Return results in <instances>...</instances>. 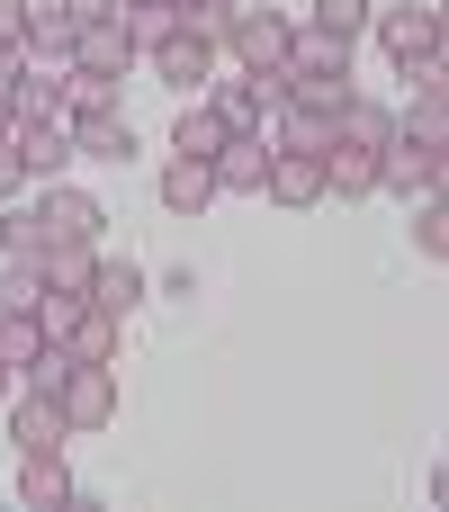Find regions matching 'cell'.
<instances>
[{
	"instance_id": "obj_1",
	"label": "cell",
	"mask_w": 449,
	"mask_h": 512,
	"mask_svg": "<svg viewBox=\"0 0 449 512\" xmlns=\"http://www.w3.org/2000/svg\"><path fill=\"white\" fill-rule=\"evenodd\" d=\"M207 27H216V45H234V63H243V72H279V63H288V36H297V18H288V9H270V0L216 9Z\"/></svg>"
},
{
	"instance_id": "obj_2",
	"label": "cell",
	"mask_w": 449,
	"mask_h": 512,
	"mask_svg": "<svg viewBox=\"0 0 449 512\" xmlns=\"http://www.w3.org/2000/svg\"><path fill=\"white\" fill-rule=\"evenodd\" d=\"M45 396L63 405L72 432H99V423L117 414V360H63V378H54Z\"/></svg>"
},
{
	"instance_id": "obj_3",
	"label": "cell",
	"mask_w": 449,
	"mask_h": 512,
	"mask_svg": "<svg viewBox=\"0 0 449 512\" xmlns=\"http://www.w3.org/2000/svg\"><path fill=\"white\" fill-rule=\"evenodd\" d=\"M144 54H153V72H162L171 90H189V99L216 81V27H207V18L171 27V36H162V45H144Z\"/></svg>"
},
{
	"instance_id": "obj_4",
	"label": "cell",
	"mask_w": 449,
	"mask_h": 512,
	"mask_svg": "<svg viewBox=\"0 0 449 512\" xmlns=\"http://www.w3.org/2000/svg\"><path fill=\"white\" fill-rule=\"evenodd\" d=\"M27 207L45 225V243H99V225H108V207L90 189H72V180H45V198H27Z\"/></svg>"
},
{
	"instance_id": "obj_5",
	"label": "cell",
	"mask_w": 449,
	"mask_h": 512,
	"mask_svg": "<svg viewBox=\"0 0 449 512\" xmlns=\"http://www.w3.org/2000/svg\"><path fill=\"white\" fill-rule=\"evenodd\" d=\"M63 126H72V153H81V162H126V153H135V117H126L117 99H108V108H81V117H63Z\"/></svg>"
},
{
	"instance_id": "obj_6",
	"label": "cell",
	"mask_w": 449,
	"mask_h": 512,
	"mask_svg": "<svg viewBox=\"0 0 449 512\" xmlns=\"http://www.w3.org/2000/svg\"><path fill=\"white\" fill-rule=\"evenodd\" d=\"M441 153L449 144H414V135H396L387 153H378V189H423V198H441Z\"/></svg>"
},
{
	"instance_id": "obj_7",
	"label": "cell",
	"mask_w": 449,
	"mask_h": 512,
	"mask_svg": "<svg viewBox=\"0 0 449 512\" xmlns=\"http://www.w3.org/2000/svg\"><path fill=\"white\" fill-rule=\"evenodd\" d=\"M9 441H18V459H27V450H63L72 423H63V405H54L45 387H27V396H9Z\"/></svg>"
},
{
	"instance_id": "obj_8",
	"label": "cell",
	"mask_w": 449,
	"mask_h": 512,
	"mask_svg": "<svg viewBox=\"0 0 449 512\" xmlns=\"http://www.w3.org/2000/svg\"><path fill=\"white\" fill-rule=\"evenodd\" d=\"M378 36H387L396 63H432L441 54V9H414V0L405 9H378Z\"/></svg>"
},
{
	"instance_id": "obj_9",
	"label": "cell",
	"mask_w": 449,
	"mask_h": 512,
	"mask_svg": "<svg viewBox=\"0 0 449 512\" xmlns=\"http://www.w3.org/2000/svg\"><path fill=\"white\" fill-rule=\"evenodd\" d=\"M72 63H81V72H108V81H126V63H135V36H126V18H90V27H72Z\"/></svg>"
},
{
	"instance_id": "obj_10",
	"label": "cell",
	"mask_w": 449,
	"mask_h": 512,
	"mask_svg": "<svg viewBox=\"0 0 449 512\" xmlns=\"http://www.w3.org/2000/svg\"><path fill=\"white\" fill-rule=\"evenodd\" d=\"M198 99H207V108H216V117L234 126V135H270V108H279V99H270V90H261L252 72H243V81H207Z\"/></svg>"
},
{
	"instance_id": "obj_11",
	"label": "cell",
	"mask_w": 449,
	"mask_h": 512,
	"mask_svg": "<svg viewBox=\"0 0 449 512\" xmlns=\"http://www.w3.org/2000/svg\"><path fill=\"white\" fill-rule=\"evenodd\" d=\"M9 135H18V162H27L36 180H63V171L81 162V153H72V126H63V117H45V126H9Z\"/></svg>"
},
{
	"instance_id": "obj_12",
	"label": "cell",
	"mask_w": 449,
	"mask_h": 512,
	"mask_svg": "<svg viewBox=\"0 0 449 512\" xmlns=\"http://www.w3.org/2000/svg\"><path fill=\"white\" fill-rule=\"evenodd\" d=\"M261 198H279V207H315V198H324V153H270Z\"/></svg>"
},
{
	"instance_id": "obj_13",
	"label": "cell",
	"mask_w": 449,
	"mask_h": 512,
	"mask_svg": "<svg viewBox=\"0 0 449 512\" xmlns=\"http://www.w3.org/2000/svg\"><path fill=\"white\" fill-rule=\"evenodd\" d=\"M54 342H63V351H72V360H117V315H108V306H90V297H81V306H72V315H63V324H54Z\"/></svg>"
},
{
	"instance_id": "obj_14",
	"label": "cell",
	"mask_w": 449,
	"mask_h": 512,
	"mask_svg": "<svg viewBox=\"0 0 449 512\" xmlns=\"http://www.w3.org/2000/svg\"><path fill=\"white\" fill-rule=\"evenodd\" d=\"M225 135H234V126H225L207 99H189V108L171 117V153H180V162H216V153H225Z\"/></svg>"
},
{
	"instance_id": "obj_15",
	"label": "cell",
	"mask_w": 449,
	"mask_h": 512,
	"mask_svg": "<svg viewBox=\"0 0 449 512\" xmlns=\"http://www.w3.org/2000/svg\"><path fill=\"white\" fill-rule=\"evenodd\" d=\"M270 153H279L270 135H225V153H216L207 171H216V189H261V180H270Z\"/></svg>"
},
{
	"instance_id": "obj_16",
	"label": "cell",
	"mask_w": 449,
	"mask_h": 512,
	"mask_svg": "<svg viewBox=\"0 0 449 512\" xmlns=\"http://www.w3.org/2000/svg\"><path fill=\"white\" fill-rule=\"evenodd\" d=\"M90 270H99V243H45L36 252V279L54 297H90Z\"/></svg>"
},
{
	"instance_id": "obj_17",
	"label": "cell",
	"mask_w": 449,
	"mask_h": 512,
	"mask_svg": "<svg viewBox=\"0 0 449 512\" xmlns=\"http://www.w3.org/2000/svg\"><path fill=\"white\" fill-rule=\"evenodd\" d=\"M333 135H342V144H369V153H387V144H396V108L351 90V99H342V117H333Z\"/></svg>"
},
{
	"instance_id": "obj_18",
	"label": "cell",
	"mask_w": 449,
	"mask_h": 512,
	"mask_svg": "<svg viewBox=\"0 0 449 512\" xmlns=\"http://www.w3.org/2000/svg\"><path fill=\"white\" fill-rule=\"evenodd\" d=\"M288 72H351V36H333V27H297L288 36Z\"/></svg>"
},
{
	"instance_id": "obj_19",
	"label": "cell",
	"mask_w": 449,
	"mask_h": 512,
	"mask_svg": "<svg viewBox=\"0 0 449 512\" xmlns=\"http://www.w3.org/2000/svg\"><path fill=\"white\" fill-rule=\"evenodd\" d=\"M18 495L36 512H63L72 504V477H63V450H27V468H18Z\"/></svg>"
},
{
	"instance_id": "obj_20",
	"label": "cell",
	"mask_w": 449,
	"mask_h": 512,
	"mask_svg": "<svg viewBox=\"0 0 449 512\" xmlns=\"http://www.w3.org/2000/svg\"><path fill=\"white\" fill-rule=\"evenodd\" d=\"M207 198H216V171H207V162H180V153H171V162H162V207H171V216H198Z\"/></svg>"
},
{
	"instance_id": "obj_21",
	"label": "cell",
	"mask_w": 449,
	"mask_h": 512,
	"mask_svg": "<svg viewBox=\"0 0 449 512\" xmlns=\"http://www.w3.org/2000/svg\"><path fill=\"white\" fill-rule=\"evenodd\" d=\"M90 306H108V315L126 324V306H144V270H135V261H99V270H90Z\"/></svg>"
},
{
	"instance_id": "obj_22",
	"label": "cell",
	"mask_w": 449,
	"mask_h": 512,
	"mask_svg": "<svg viewBox=\"0 0 449 512\" xmlns=\"http://www.w3.org/2000/svg\"><path fill=\"white\" fill-rule=\"evenodd\" d=\"M45 342H54V333H45V315H36V306H0V360H9V369H27Z\"/></svg>"
},
{
	"instance_id": "obj_23",
	"label": "cell",
	"mask_w": 449,
	"mask_h": 512,
	"mask_svg": "<svg viewBox=\"0 0 449 512\" xmlns=\"http://www.w3.org/2000/svg\"><path fill=\"white\" fill-rule=\"evenodd\" d=\"M27 63H72V18L63 9H27Z\"/></svg>"
},
{
	"instance_id": "obj_24",
	"label": "cell",
	"mask_w": 449,
	"mask_h": 512,
	"mask_svg": "<svg viewBox=\"0 0 449 512\" xmlns=\"http://www.w3.org/2000/svg\"><path fill=\"white\" fill-rule=\"evenodd\" d=\"M117 99V81L108 72H81V63H63V117H81V108H108Z\"/></svg>"
},
{
	"instance_id": "obj_25",
	"label": "cell",
	"mask_w": 449,
	"mask_h": 512,
	"mask_svg": "<svg viewBox=\"0 0 449 512\" xmlns=\"http://www.w3.org/2000/svg\"><path fill=\"white\" fill-rule=\"evenodd\" d=\"M36 252H45L36 207H9V216H0V261H36Z\"/></svg>"
},
{
	"instance_id": "obj_26",
	"label": "cell",
	"mask_w": 449,
	"mask_h": 512,
	"mask_svg": "<svg viewBox=\"0 0 449 512\" xmlns=\"http://www.w3.org/2000/svg\"><path fill=\"white\" fill-rule=\"evenodd\" d=\"M414 252H423V261H441V252H449V207H441V198L414 207Z\"/></svg>"
},
{
	"instance_id": "obj_27",
	"label": "cell",
	"mask_w": 449,
	"mask_h": 512,
	"mask_svg": "<svg viewBox=\"0 0 449 512\" xmlns=\"http://www.w3.org/2000/svg\"><path fill=\"white\" fill-rule=\"evenodd\" d=\"M117 18H126V36H135V54H144V45H162V36L180 27V18H171L162 0H153V9H117Z\"/></svg>"
},
{
	"instance_id": "obj_28",
	"label": "cell",
	"mask_w": 449,
	"mask_h": 512,
	"mask_svg": "<svg viewBox=\"0 0 449 512\" xmlns=\"http://www.w3.org/2000/svg\"><path fill=\"white\" fill-rule=\"evenodd\" d=\"M36 297H45L36 261H0V306H36Z\"/></svg>"
},
{
	"instance_id": "obj_29",
	"label": "cell",
	"mask_w": 449,
	"mask_h": 512,
	"mask_svg": "<svg viewBox=\"0 0 449 512\" xmlns=\"http://www.w3.org/2000/svg\"><path fill=\"white\" fill-rule=\"evenodd\" d=\"M369 18H378L369 0H315V27H333V36H360Z\"/></svg>"
},
{
	"instance_id": "obj_30",
	"label": "cell",
	"mask_w": 449,
	"mask_h": 512,
	"mask_svg": "<svg viewBox=\"0 0 449 512\" xmlns=\"http://www.w3.org/2000/svg\"><path fill=\"white\" fill-rule=\"evenodd\" d=\"M27 189V162H18V135H0V198Z\"/></svg>"
},
{
	"instance_id": "obj_31",
	"label": "cell",
	"mask_w": 449,
	"mask_h": 512,
	"mask_svg": "<svg viewBox=\"0 0 449 512\" xmlns=\"http://www.w3.org/2000/svg\"><path fill=\"white\" fill-rule=\"evenodd\" d=\"M54 9H63L72 27H90V18H117V0H54Z\"/></svg>"
},
{
	"instance_id": "obj_32",
	"label": "cell",
	"mask_w": 449,
	"mask_h": 512,
	"mask_svg": "<svg viewBox=\"0 0 449 512\" xmlns=\"http://www.w3.org/2000/svg\"><path fill=\"white\" fill-rule=\"evenodd\" d=\"M0 45H27V0H0Z\"/></svg>"
},
{
	"instance_id": "obj_33",
	"label": "cell",
	"mask_w": 449,
	"mask_h": 512,
	"mask_svg": "<svg viewBox=\"0 0 449 512\" xmlns=\"http://www.w3.org/2000/svg\"><path fill=\"white\" fill-rule=\"evenodd\" d=\"M117 9H153V0H117ZM162 9H171V0H162Z\"/></svg>"
},
{
	"instance_id": "obj_34",
	"label": "cell",
	"mask_w": 449,
	"mask_h": 512,
	"mask_svg": "<svg viewBox=\"0 0 449 512\" xmlns=\"http://www.w3.org/2000/svg\"><path fill=\"white\" fill-rule=\"evenodd\" d=\"M0 135H9V90H0Z\"/></svg>"
},
{
	"instance_id": "obj_35",
	"label": "cell",
	"mask_w": 449,
	"mask_h": 512,
	"mask_svg": "<svg viewBox=\"0 0 449 512\" xmlns=\"http://www.w3.org/2000/svg\"><path fill=\"white\" fill-rule=\"evenodd\" d=\"M0 405H9V360H0Z\"/></svg>"
},
{
	"instance_id": "obj_36",
	"label": "cell",
	"mask_w": 449,
	"mask_h": 512,
	"mask_svg": "<svg viewBox=\"0 0 449 512\" xmlns=\"http://www.w3.org/2000/svg\"><path fill=\"white\" fill-rule=\"evenodd\" d=\"M207 9H243V0H207Z\"/></svg>"
}]
</instances>
